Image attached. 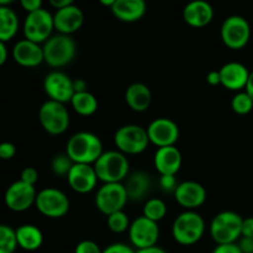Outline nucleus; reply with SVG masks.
<instances>
[{"label": "nucleus", "instance_id": "obj_20", "mask_svg": "<svg viewBox=\"0 0 253 253\" xmlns=\"http://www.w3.org/2000/svg\"><path fill=\"white\" fill-rule=\"evenodd\" d=\"M214 19V9L207 0H192L183 9V20L194 29L208 26Z\"/></svg>", "mask_w": 253, "mask_h": 253}, {"label": "nucleus", "instance_id": "obj_10", "mask_svg": "<svg viewBox=\"0 0 253 253\" xmlns=\"http://www.w3.org/2000/svg\"><path fill=\"white\" fill-rule=\"evenodd\" d=\"M35 207L43 216L49 219H59L69 211L71 202L62 190L56 188H44L37 193Z\"/></svg>", "mask_w": 253, "mask_h": 253}, {"label": "nucleus", "instance_id": "obj_37", "mask_svg": "<svg viewBox=\"0 0 253 253\" xmlns=\"http://www.w3.org/2000/svg\"><path fill=\"white\" fill-rule=\"evenodd\" d=\"M16 155V147L11 142H2L0 145V158L4 161L12 160Z\"/></svg>", "mask_w": 253, "mask_h": 253}, {"label": "nucleus", "instance_id": "obj_46", "mask_svg": "<svg viewBox=\"0 0 253 253\" xmlns=\"http://www.w3.org/2000/svg\"><path fill=\"white\" fill-rule=\"evenodd\" d=\"M74 91H85L86 90V82L84 79H76L73 81Z\"/></svg>", "mask_w": 253, "mask_h": 253}, {"label": "nucleus", "instance_id": "obj_4", "mask_svg": "<svg viewBox=\"0 0 253 253\" xmlns=\"http://www.w3.org/2000/svg\"><path fill=\"white\" fill-rule=\"evenodd\" d=\"M42 47H43L44 63L54 69L71 63L77 53V44L71 35H53L44 42Z\"/></svg>", "mask_w": 253, "mask_h": 253}, {"label": "nucleus", "instance_id": "obj_28", "mask_svg": "<svg viewBox=\"0 0 253 253\" xmlns=\"http://www.w3.org/2000/svg\"><path fill=\"white\" fill-rule=\"evenodd\" d=\"M73 110L81 116H91L98 110V99L93 93L85 91H76L71 100Z\"/></svg>", "mask_w": 253, "mask_h": 253}, {"label": "nucleus", "instance_id": "obj_40", "mask_svg": "<svg viewBox=\"0 0 253 253\" xmlns=\"http://www.w3.org/2000/svg\"><path fill=\"white\" fill-rule=\"evenodd\" d=\"M42 1L43 0H20V4H21L22 9L27 12L35 11V10H39L42 7Z\"/></svg>", "mask_w": 253, "mask_h": 253}, {"label": "nucleus", "instance_id": "obj_2", "mask_svg": "<svg viewBox=\"0 0 253 253\" xmlns=\"http://www.w3.org/2000/svg\"><path fill=\"white\" fill-rule=\"evenodd\" d=\"M204 232V219L194 210H187L179 214L172 225L173 239L182 246L195 245L202 240Z\"/></svg>", "mask_w": 253, "mask_h": 253}, {"label": "nucleus", "instance_id": "obj_34", "mask_svg": "<svg viewBox=\"0 0 253 253\" xmlns=\"http://www.w3.org/2000/svg\"><path fill=\"white\" fill-rule=\"evenodd\" d=\"M74 253H103V250L99 247L96 242L91 240H84L77 245Z\"/></svg>", "mask_w": 253, "mask_h": 253}, {"label": "nucleus", "instance_id": "obj_1", "mask_svg": "<svg viewBox=\"0 0 253 253\" xmlns=\"http://www.w3.org/2000/svg\"><path fill=\"white\" fill-rule=\"evenodd\" d=\"M103 152L100 138L88 131H81L72 135L66 146V153L74 163L94 165Z\"/></svg>", "mask_w": 253, "mask_h": 253}, {"label": "nucleus", "instance_id": "obj_8", "mask_svg": "<svg viewBox=\"0 0 253 253\" xmlns=\"http://www.w3.org/2000/svg\"><path fill=\"white\" fill-rule=\"evenodd\" d=\"M53 30V15L48 10L41 7L35 11L27 12L22 26L25 39L37 43H44L52 36Z\"/></svg>", "mask_w": 253, "mask_h": 253}, {"label": "nucleus", "instance_id": "obj_21", "mask_svg": "<svg viewBox=\"0 0 253 253\" xmlns=\"http://www.w3.org/2000/svg\"><path fill=\"white\" fill-rule=\"evenodd\" d=\"M221 85L232 91H240L246 88L250 71L240 62H229L219 69Z\"/></svg>", "mask_w": 253, "mask_h": 253}, {"label": "nucleus", "instance_id": "obj_48", "mask_svg": "<svg viewBox=\"0 0 253 253\" xmlns=\"http://www.w3.org/2000/svg\"><path fill=\"white\" fill-rule=\"evenodd\" d=\"M245 90H246L247 93H249V95L253 99V71L250 72L249 81H247V84H246V88H245Z\"/></svg>", "mask_w": 253, "mask_h": 253}, {"label": "nucleus", "instance_id": "obj_6", "mask_svg": "<svg viewBox=\"0 0 253 253\" xmlns=\"http://www.w3.org/2000/svg\"><path fill=\"white\" fill-rule=\"evenodd\" d=\"M39 121L47 133L58 136L66 132L71 123V118L66 104L48 99L40 106Z\"/></svg>", "mask_w": 253, "mask_h": 253}, {"label": "nucleus", "instance_id": "obj_36", "mask_svg": "<svg viewBox=\"0 0 253 253\" xmlns=\"http://www.w3.org/2000/svg\"><path fill=\"white\" fill-rule=\"evenodd\" d=\"M20 179L22 182L27 183V184L35 185L37 183V180H39V172L34 167H26L22 169Z\"/></svg>", "mask_w": 253, "mask_h": 253}, {"label": "nucleus", "instance_id": "obj_23", "mask_svg": "<svg viewBox=\"0 0 253 253\" xmlns=\"http://www.w3.org/2000/svg\"><path fill=\"white\" fill-rule=\"evenodd\" d=\"M110 10L120 21L136 22L145 16L147 4L145 0H116Z\"/></svg>", "mask_w": 253, "mask_h": 253}, {"label": "nucleus", "instance_id": "obj_11", "mask_svg": "<svg viewBox=\"0 0 253 253\" xmlns=\"http://www.w3.org/2000/svg\"><path fill=\"white\" fill-rule=\"evenodd\" d=\"M128 200L125 184L123 183H103L95 195L96 209L104 215L124 210Z\"/></svg>", "mask_w": 253, "mask_h": 253}, {"label": "nucleus", "instance_id": "obj_12", "mask_svg": "<svg viewBox=\"0 0 253 253\" xmlns=\"http://www.w3.org/2000/svg\"><path fill=\"white\" fill-rule=\"evenodd\" d=\"M128 237H130L131 244L137 250L156 246L160 239L158 222L142 215L131 222L128 227Z\"/></svg>", "mask_w": 253, "mask_h": 253}, {"label": "nucleus", "instance_id": "obj_14", "mask_svg": "<svg viewBox=\"0 0 253 253\" xmlns=\"http://www.w3.org/2000/svg\"><path fill=\"white\" fill-rule=\"evenodd\" d=\"M37 192L35 185L27 184L21 179L16 180L5 192V205L11 211L21 212L30 209L36 203Z\"/></svg>", "mask_w": 253, "mask_h": 253}, {"label": "nucleus", "instance_id": "obj_41", "mask_svg": "<svg viewBox=\"0 0 253 253\" xmlns=\"http://www.w3.org/2000/svg\"><path fill=\"white\" fill-rule=\"evenodd\" d=\"M239 246L244 253H253V237L241 236L240 237Z\"/></svg>", "mask_w": 253, "mask_h": 253}, {"label": "nucleus", "instance_id": "obj_35", "mask_svg": "<svg viewBox=\"0 0 253 253\" xmlns=\"http://www.w3.org/2000/svg\"><path fill=\"white\" fill-rule=\"evenodd\" d=\"M179 184V183H178ZM177 178H175V174H161L160 178V187L163 192L170 193L177 189Z\"/></svg>", "mask_w": 253, "mask_h": 253}, {"label": "nucleus", "instance_id": "obj_38", "mask_svg": "<svg viewBox=\"0 0 253 253\" xmlns=\"http://www.w3.org/2000/svg\"><path fill=\"white\" fill-rule=\"evenodd\" d=\"M212 253H244L240 249L239 244H220L214 249Z\"/></svg>", "mask_w": 253, "mask_h": 253}, {"label": "nucleus", "instance_id": "obj_43", "mask_svg": "<svg viewBox=\"0 0 253 253\" xmlns=\"http://www.w3.org/2000/svg\"><path fill=\"white\" fill-rule=\"evenodd\" d=\"M207 82L208 84L212 86L221 85V77H220L219 71H210L209 73L207 74Z\"/></svg>", "mask_w": 253, "mask_h": 253}, {"label": "nucleus", "instance_id": "obj_42", "mask_svg": "<svg viewBox=\"0 0 253 253\" xmlns=\"http://www.w3.org/2000/svg\"><path fill=\"white\" fill-rule=\"evenodd\" d=\"M242 236L253 237V217H246L242 222Z\"/></svg>", "mask_w": 253, "mask_h": 253}, {"label": "nucleus", "instance_id": "obj_33", "mask_svg": "<svg viewBox=\"0 0 253 253\" xmlns=\"http://www.w3.org/2000/svg\"><path fill=\"white\" fill-rule=\"evenodd\" d=\"M131 222L128 220V216L124 210L120 211L113 212V214L108 215V227L110 231L115 232V234H123L126 230H128Z\"/></svg>", "mask_w": 253, "mask_h": 253}, {"label": "nucleus", "instance_id": "obj_50", "mask_svg": "<svg viewBox=\"0 0 253 253\" xmlns=\"http://www.w3.org/2000/svg\"><path fill=\"white\" fill-rule=\"evenodd\" d=\"M14 1L15 0H0V5H1V6H9V5Z\"/></svg>", "mask_w": 253, "mask_h": 253}, {"label": "nucleus", "instance_id": "obj_22", "mask_svg": "<svg viewBox=\"0 0 253 253\" xmlns=\"http://www.w3.org/2000/svg\"><path fill=\"white\" fill-rule=\"evenodd\" d=\"M182 153L174 146L157 147L153 165L160 174H177L182 167Z\"/></svg>", "mask_w": 253, "mask_h": 253}, {"label": "nucleus", "instance_id": "obj_27", "mask_svg": "<svg viewBox=\"0 0 253 253\" xmlns=\"http://www.w3.org/2000/svg\"><path fill=\"white\" fill-rule=\"evenodd\" d=\"M19 17L9 6H0V41L9 42L19 32Z\"/></svg>", "mask_w": 253, "mask_h": 253}, {"label": "nucleus", "instance_id": "obj_32", "mask_svg": "<svg viewBox=\"0 0 253 253\" xmlns=\"http://www.w3.org/2000/svg\"><path fill=\"white\" fill-rule=\"evenodd\" d=\"M74 162L72 161V158L64 153H59L56 155L51 161V169L53 172V174H56L57 177H66L68 175L69 170L73 167Z\"/></svg>", "mask_w": 253, "mask_h": 253}, {"label": "nucleus", "instance_id": "obj_18", "mask_svg": "<svg viewBox=\"0 0 253 253\" xmlns=\"http://www.w3.org/2000/svg\"><path fill=\"white\" fill-rule=\"evenodd\" d=\"M12 58L19 66L25 68H35L44 62L43 47L41 43L24 39L12 47Z\"/></svg>", "mask_w": 253, "mask_h": 253}, {"label": "nucleus", "instance_id": "obj_45", "mask_svg": "<svg viewBox=\"0 0 253 253\" xmlns=\"http://www.w3.org/2000/svg\"><path fill=\"white\" fill-rule=\"evenodd\" d=\"M7 47L6 42L0 41V66H4L5 62L7 61Z\"/></svg>", "mask_w": 253, "mask_h": 253}, {"label": "nucleus", "instance_id": "obj_19", "mask_svg": "<svg viewBox=\"0 0 253 253\" xmlns=\"http://www.w3.org/2000/svg\"><path fill=\"white\" fill-rule=\"evenodd\" d=\"M54 30L58 34L72 35L81 30L84 24V14L77 5L72 4L68 6L57 9L53 15Z\"/></svg>", "mask_w": 253, "mask_h": 253}, {"label": "nucleus", "instance_id": "obj_29", "mask_svg": "<svg viewBox=\"0 0 253 253\" xmlns=\"http://www.w3.org/2000/svg\"><path fill=\"white\" fill-rule=\"evenodd\" d=\"M167 215V205L160 198H152L143 205V216L158 222Z\"/></svg>", "mask_w": 253, "mask_h": 253}, {"label": "nucleus", "instance_id": "obj_31", "mask_svg": "<svg viewBox=\"0 0 253 253\" xmlns=\"http://www.w3.org/2000/svg\"><path fill=\"white\" fill-rule=\"evenodd\" d=\"M231 108L234 113L239 115H247L253 109V99L249 95L246 90L236 93L231 100Z\"/></svg>", "mask_w": 253, "mask_h": 253}, {"label": "nucleus", "instance_id": "obj_17", "mask_svg": "<svg viewBox=\"0 0 253 253\" xmlns=\"http://www.w3.org/2000/svg\"><path fill=\"white\" fill-rule=\"evenodd\" d=\"M207 189L194 180L179 183L174 190L175 202L187 210H195L202 207L207 202Z\"/></svg>", "mask_w": 253, "mask_h": 253}, {"label": "nucleus", "instance_id": "obj_5", "mask_svg": "<svg viewBox=\"0 0 253 253\" xmlns=\"http://www.w3.org/2000/svg\"><path fill=\"white\" fill-rule=\"evenodd\" d=\"M242 222L244 219L237 212L221 211L210 224V235L217 245L234 244L242 236Z\"/></svg>", "mask_w": 253, "mask_h": 253}, {"label": "nucleus", "instance_id": "obj_49", "mask_svg": "<svg viewBox=\"0 0 253 253\" xmlns=\"http://www.w3.org/2000/svg\"><path fill=\"white\" fill-rule=\"evenodd\" d=\"M98 1L100 2L101 5H104V6L111 7L114 5V2L116 1V0H98Z\"/></svg>", "mask_w": 253, "mask_h": 253}, {"label": "nucleus", "instance_id": "obj_47", "mask_svg": "<svg viewBox=\"0 0 253 253\" xmlns=\"http://www.w3.org/2000/svg\"><path fill=\"white\" fill-rule=\"evenodd\" d=\"M136 253H167L165 250H162L161 247L158 246H152V247H147V249H141L137 250Z\"/></svg>", "mask_w": 253, "mask_h": 253}, {"label": "nucleus", "instance_id": "obj_13", "mask_svg": "<svg viewBox=\"0 0 253 253\" xmlns=\"http://www.w3.org/2000/svg\"><path fill=\"white\" fill-rule=\"evenodd\" d=\"M43 89L48 99L63 104L71 103L76 93L73 79L61 71H52L44 77Z\"/></svg>", "mask_w": 253, "mask_h": 253}, {"label": "nucleus", "instance_id": "obj_26", "mask_svg": "<svg viewBox=\"0 0 253 253\" xmlns=\"http://www.w3.org/2000/svg\"><path fill=\"white\" fill-rule=\"evenodd\" d=\"M16 236L19 246L25 251H36L43 244L42 231L31 224H25L17 227Z\"/></svg>", "mask_w": 253, "mask_h": 253}, {"label": "nucleus", "instance_id": "obj_24", "mask_svg": "<svg viewBox=\"0 0 253 253\" xmlns=\"http://www.w3.org/2000/svg\"><path fill=\"white\" fill-rule=\"evenodd\" d=\"M125 101L131 110L136 113H143L148 110L152 103L151 89L140 82L130 84L125 91Z\"/></svg>", "mask_w": 253, "mask_h": 253}, {"label": "nucleus", "instance_id": "obj_16", "mask_svg": "<svg viewBox=\"0 0 253 253\" xmlns=\"http://www.w3.org/2000/svg\"><path fill=\"white\" fill-rule=\"evenodd\" d=\"M67 180L72 189L79 194L90 193L98 184V174L94 165L88 163H74L67 175Z\"/></svg>", "mask_w": 253, "mask_h": 253}, {"label": "nucleus", "instance_id": "obj_39", "mask_svg": "<svg viewBox=\"0 0 253 253\" xmlns=\"http://www.w3.org/2000/svg\"><path fill=\"white\" fill-rule=\"evenodd\" d=\"M103 253H136L131 247L125 244H113L103 250Z\"/></svg>", "mask_w": 253, "mask_h": 253}, {"label": "nucleus", "instance_id": "obj_9", "mask_svg": "<svg viewBox=\"0 0 253 253\" xmlns=\"http://www.w3.org/2000/svg\"><path fill=\"white\" fill-rule=\"evenodd\" d=\"M220 36L225 46L230 49H242L251 39V26L245 17L231 15L222 22Z\"/></svg>", "mask_w": 253, "mask_h": 253}, {"label": "nucleus", "instance_id": "obj_44", "mask_svg": "<svg viewBox=\"0 0 253 253\" xmlns=\"http://www.w3.org/2000/svg\"><path fill=\"white\" fill-rule=\"evenodd\" d=\"M48 1L51 4V6L54 7L56 10L74 4V0H48Z\"/></svg>", "mask_w": 253, "mask_h": 253}, {"label": "nucleus", "instance_id": "obj_3", "mask_svg": "<svg viewBox=\"0 0 253 253\" xmlns=\"http://www.w3.org/2000/svg\"><path fill=\"white\" fill-rule=\"evenodd\" d=\"M99 180L103 183H121L128 175V160L120 151H106L94 163Z\"/></svg>", "mask_w": 253, "mask_h": 253}, {"label": "nucleus", "instance_id": "obj_30", "mask_svg": "<svg viewBox=\"0 0 253 253\" xmlns=\"http://www.w3.org/2000/svg\"><path fill=\"white\" fill-rule=\"evenodd\" d=\"M17 246L16 230L7 225H0V253H14Z\"/></svg>", "mask_w": 253, "mask_h": 253}, {"label": "nucleus", "instance_id": "obj_7", "mask_svg": "<svg viewBox=\"0 0 253 253\" xmlns=\"http://www.w3.org/2000/svg\"><path fill=\"white\" fill-rule=\"evenodd\" d=\"M114 143L125 155H140L150 145L147 128L138 125H124L114 135Z\"/></svg>", "mask_w": 253, "mask_h": 253}, {"label": "nucleus", "instance_id": "obj_25", "mask_svg": "<svg viewBox=\"0 0 253 253\" xmlns=\"http://www.w3.org/2000/svg\"><path fill=\"white\" fill-rule=\"evenodd\" d=\"M125 188L128 195V200H132V202L142 200L151 189V178L145 172H141V170L135 172L127 178Z\"/></svg>", "mask_w": 253, "mask_h": 253}, {"label": "nucleus", "instance_id": "obj_15", "mask_svg": "<svg viewBox=\"0 0 253 253\" xmlns=\"http://www.w3.org/2000/svg\"><path fill=\"white\" fill-rule=\"evenodd\" d=\"M150 142L157 147L174 146L179 140V127L168 118H158L151 121L147 127Z\"/></svg>", "mask_w": 253, "mask_h": 253}]
</instances>
